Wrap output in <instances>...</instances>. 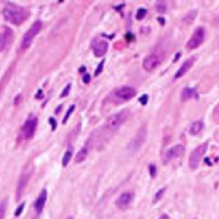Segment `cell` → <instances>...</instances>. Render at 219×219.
<instances>
[{
    "label": "cell",
    "instance_id": "18",
    "mask_svg": "<svg viewBox=\"0 0 219 219\" xmlns=\"http://www.w3.org/2000/svg\"><path fill=\"white\" fill-rule=\"evenodd\" d=\"M203 128V123L201 121H196L191 123L190 127H189V134L191 136H196L200 133Z\"/></svg>",
    "mask_w": 219,
    "mask_h": 219
},
{
    "label": "cell",
    "instance_id": "25",
    "mask_svg": "<svg viewBox=\"0 0 219 219\" xmlns=\"http://www.w3.org/2000/svg\"><path fill=\"white\" fill-rule=\"evenodd\" d=\"M71 87H72V86H71V84H69L67 87H65V88H64V89H63V91H62V93H61L60 97H62V98H63V97H65V96H67V95H69V91H71Z\"/></svg>",
    "mask_w": 219,
    "mask_h": 219
},
{
    "label": "cell",
    "instance_id": "6",
    "mask_svg": "<svg viewBox=\"0 0 219 219\" xmlns=\"http://www.w3.org/2000/svg\"><path fill=\"white\" fill-rule=\"evenodd\" d=\"M32 172H33V168L28 167L26 170L21 173V175H20V177H19V181H18L17 188H16V200H19V198L21 197L27 184H28L29 179L31 177Z\"/></svg>",
    "mask_w": 219,
    "mask_h": 219
},
{
    "label": "cell",
    "instance_id": "21",
    "mask_svg": "<svg viewBox=\"0 0 219 219\" xmlns=\"http://www.w3.org/2000/svg\"><path fill=\"white\" fill-rule=\"evenodd\" d=\"M6 206H8V201L6 199L2 200L0 202V219L4 218V215H6Z\"/></svg>",
    "mask_w": 219,
    "mask_h": 219
},
{
    "label": "cell",
    "instance_id": "1",
    "mask_svg": "<svg viewBox=\"0 0 219 219\" xmlns=\"http://www.w3.org/2000/svg\"><path fill=\"white\" fill-rule=\"evenodd\" d=\"M3 17L6 20L10 21L13 25H20L29 17V11L25 8L15 6V4H8L3 9Z\"/></svg>",
    "mask_w": 219,
    "mask_h": 219
},
{
    "label": "cell",
    "instance_id": "23",
    "mask_svg": "<svg viewBox=\"0 0 219 219\" xmlns=\"http://www.w3.org/2000/svg\"><path fill=\"white\" fill-rule=\"evenodd\" d=\"M156 9H157V11L159 13H164V12H166V9H167V4H166L165 1H158L157 4H156Z\"/></svg>",
    "mask_w": 219,
    "mask_h": 219
},
{
    "label": "cell",
    "instance_id": "26",
    "mask_svg": "<svg viewBox=\"0 0 219 219\" xmlns=\"http://www.w3.org/2000/svg\"><path fill=\"white\" fill-rule=\"evenodd\" d=\"M104 63H105V61L103 60L101 63L97 65V67H96V69H95V76H98L102 73V71H103V67H104Z\"/></svg>",
    "mask_w": 219,
    "mask_h": 219
},
{
    "label": "cell",
    "instance_id": "28",
    "mask_svg": "<svg viewBox=\"0 0 219 219\" xmlns=\"http://www.w3.org/2000/svg\"><path fill=\"white\" fill-rule=\"evenodd\" d=\"M149 170H150L151 176H152V177H155V175H156V167H155V165L151 164L150 167H149Z\"/></svg>",
    "mask_w": 219,
    "mask_h": 219
},
{
    "label": "cell",
    "instance_id": "33",
    "mask_svg": "<svg viewBox=\"0 0 219 219\" xmlns=\"http://www.w3.org/2000/svg\"><path fill=\"white\" fill-rule=\"evenodd\" d=\"M65 219H73V217H67V218H65Z\"/></svg>",
    "mask_w": 219,
    "mask_h": 219
},
{
    "label": "cell",
    "instance_id": "3",
    "mask_svg": "<svg viewBox=\"0 0 219 219\" xmlns=\"http://www.w3.org/2000/svg\"><path fill=\"white\" fill-rule=\"evenodd\" d=\"M128 111L127 110H123V111H120L118 113H115L111 117L108 118L106 122V125L105 127L107 128V130L109 132H115V130L120 128L121 125L126 121L127 118H128Z\"/></svg>",
    "mask_w": 219,
    "mask_h": 219
},
{
    "label": "cell",
    "instance_id": "2",
    "mask_svg": "<svg viewBox=\"0 0 219 219\" xmlns=\"http://www.w3.org/2000/svg\"><path fill=\"white\" fill-rule=\"evenodd\" d=\"M42 27H43V25H42V21H40V20H36V21L32 24V26L29 28L28 31L24 34L21 43H20V48L25 50V49H28L29 47L31 46L32 41L35 38V35L42 30Z\"/></svg>",
    "mask_w": 219,
    "mask_h": 219
},
{
    "label": "cell",
    "instance_id": "27",
    "mask_svg": "<svg viewBox=\"0 0 219 219\" xmlns=\"http://www.w3.org/2000/svg\"><path fill=\"white\" fill-rule=\"evenodd\" d=\"M24 208H25V203H21V204H20L19 206L17 208V210H15V216H16V217L20 216V214L23 213Z\"/></svg>",
    "mask_w": 219,
    "mask_h": 219
},
{
    "label": "cell",
    "instance_id": "14",
    "mask_svg": "<svg viewBox=\"0 0 219 219\" xmlns=\"http://www.w3.org/2000/svg\"><path fill=\"white\" fill-rule=\"evenodd\" d=\"M92 49H93V52L96 57H102L104 56L105 54L107 52L108 50V43L106 41H97L95 40L94 41V44L92 45Z\"/></svg>",
    "mask_w": 219,
    "mask_h": 219
},
{
    "label": "cell",
    "instance_id": "15",
    "mask_svg": "<svg viewBox=\"0 0 219 219\" xmlns=\"http://www.w3.org/2000/svg\"><path fill=\"white\" fill-rule=\"evenodd\" d=\"M195 61H196V58L195 57H191L189 58L188 60H186L184 62V63L182 64V67L179 69V71L175 73V75H174V78L175 79H177V78H181L182 76H184L186 73L189 71V69H191V67L193 65V63H195Z\"/></svg>",
    "mask_w": 219,
    "mask_h": 219
},
{
    "label": "cell",
    "instance_id": "11",
    "mask_svg": "<svg viewBox=\"0 0 219 219\" xmlns=\"http://www.w3.org/2000/svg\"><path fill=\"white\" fill-rule=\"evenodd\" d=\"M133 193L132 191H124L120 196L118 197V199L115 200V204L119 210H126L130 206V202L133 200Z\"/></svg>",
    "mask_w": 219,
    "mask_h": 219
},
{
    "label": "cell",
    "instance_id": "7",
    "mask_svg": "<svg viewBox=\"0 0 219 219\" xmlns=\"http://www.w3.org/2000/svg\"><path fill=\"white\" fill-rule=\"evenodd\" d=\"M14 33L12 29L9 27H3L2 30L0 31V52H4L6 48H9L11 43L13 42Z\"/></svg>",
    "mask_w": 219,
    "mask_h": 219
},
{
    "label": "cell",
    "instance_id": "22",
    "mask_svg": "<svg viewBox=\"0 0 219 219\" xmlns=\"http://www.w3.org/2000/svg\"><path fill=\"white\" fill-rule=\"evenodd\" d=\"M145 15H147V10L144 9V8H140V9L137 11V13H136V18L138 20H141V19H143Z\"/></svg>",
    "mask_w": 219,
    "mask_h": 219
},
{
    "label": "cell",
    "instance_id": "16",
    "mask_svg": "<svg viewBox=\"0 0 219 219\" xmlns=\"http://www.w3.org/2000/svg\"><path fill=\"white\" fill-rule=\"evenodd\" d=\"M46 199H47V191L45 189L41 191V193L39 195L38 199L35 200L34 202V210L38 214L42 213L44 206H45V203H46Z\"/></svg>",
    "mask_w": 219,
    "mask_h": 219
},
{
    "label": "cell",
    "instance_id": "8",
    "mask_svg": "<svg viewBox=\"0 0 219 219\" xmlns=\"http://www.w3.org/2000/svg\"><path fill=\"white\" fill-rule=\"evenodd\" d=\"M36 125H38V119L35 118V117L29 118L28 120L25 122V124L23 125V128H21V134H23L24 138L31 139L35 133Z\"/></svg>",
    "mask_w": 219,
    "mask_h": 219
},
{
    "label": "cell",
    "instance_id": "10",
    "mask_svg": "<svg viewBox=\"0 0 219 219\" xmlns=\"http://www.w3.org/2000/svg\"><path fill=\"white\" fill-rule=\"evenodd\" d=\"M147 128L145 126H143L142 128H140L137 135L135 136V138L133 139V141L130 143V150L133 152H137V151L142 147V144L145 142V139H147Z\"/></svg>",
    "mask_w": 219,
    "mask_h": 219
},
{
    "label": "cell",
    "instance_id": "5",
    "mask_svg": "<svg viewBox=\"0 0 219 219\" xmlns=\"http://www.w3.org/2000/svg\"><path fill=\"white\" fill-rule=\"evenodd\" d=\"M205 39V29L203 27H198L193 33L191 38L186 44V47L188 49H196L204 42Z\"/></svg>",
    "mask_w": 219,
    "mask_h": 219
},
{
    "label": "cell",
    "instance_id": "20",
    "mask_svg": "<svg viewBox=\"0 0 219 219\" xmlns=\"http://www.w3.org/2000/svg\"><path fill=\"white\" fill-rule=\"evenodd\" d=\"M72 156H73V150L72 149H69V150L65 152V154H64L63 158H62V166H63V167H67V165H69V160L72 158Z\"/></svg>",
    "mask_w": 219,
    "mask_h": 219
},
{
    "label": "cell",
    "instance_id": "31",
    "mask_svg": "<svg viewBox=\"0 0 219 219\" xmlns=\"http://www.w3.org/2000/svg\"><path fill=\"white\" fill-rule=\"evenodd\" d=\"M49 123L52 124V130H56V126H57V123H56V120L54 118H50L49 119Z\"/></svg>",
    "mask_w": 219,
    "mask_h": 219
},
{
    "label": "cell",
    "instance_id": "29",
    "mask_svg": "<svg viewBox=\"0 0 219 219\" xmlns=\"http://www.w3.org/2000/svg\"><path fill=\"white\" fill-rule=\"evenodd\" d=\"M164 193H165V189H159L158 193H156V196H155V201H158V200L162 199V195H164Z\"/></svg>",
    "mask_w": 219,
    "mask_h": 219
},
{
    "label": "cell",
    "instance_id": "4",
    "mask_svg": "<svg viewBox=\"0 0 219 219\" xmlns=\"http://www.w3.org/2000/svg\"><path fill=\"white\" fill-rule=\"evenodd\" d=\"M208 150V143H202L199 147H197L195 150L191 152L190 156H189V167L191 169H196L199 166L200 162H201L202 157L204 156L205 152Z\"/></svg>",
    "mask_w": 219,
    "mask_h": 219
},
{
    "label": "cell",
    "instance_id": "19",
    "mask_svg": "<svg viewBox=\"0 0 219 219\" xmlns=\"http://www.w3.org/2000/svg\"><path fill=\"white\" fill-rule=\"evenodd\" d=\"M87 156H88V149H87V147H82V149L76 154L75 162L76 164H80V162H84V159L87 158Z\"/></svg>",
    "mask_w": 219,
    "mask_h": 219
},
{
    "label": "cell",
    "instance_id": "30",
    "mask_svg": "<svg viewBox=\"0 0 219 219\" xmlns=\"http://www.w3.org/2000/svg\"><path fill=\"white\" fill-rule=\"evenodd\" d=\"M147 99H149V97H147V95H142L141 97L139 98V102L141 103L142 105H147Z\"/></svg>",
    "mask_w": 219,
    "mask_h": 219
},
{
    "label": "cell",
    "instance_id": "24",
    "mask_svg": "<svg viewBox=\"0 0 219 219\" xmlns=\"http://www.w3.org/2000/svg\"><path fill=\"white\" fill-rule=\"evenodd\" d=\"M75 110V105H72V106L69 107V110H67V112L65 113V115H64V118H63V121H62V123L63 124H65L67 123V119L71 117V115H72V112Z\"/></svg>",
    "mask_w": 219,
    "mask_h": 219
},
{
    "label": "cell",
    "instance_id": "13",
    "mask_svg": "<svg viewBox=\"0 0 219 219\" xmlns=\"http://www.w3.org/2000/svg\"><path fill=\"white\" fill-rule=\"evenodd\" d=\"M183 151H184V147H183V145H181V144H176L174 147H170L169 150H167V152L165 153V156H164L165 164H167V162H171L173 159L180 157V156L183 154Z\"/></svg>",
    "mask_w": 219,
    "mask_h": 219
},
{
    "label": "cell",
    "instance_id": "12",
    "mask_svg": "<svg viewBox=\"0 0 219 219\" xmlns=\"http://www.w3.org/2000/svg\"><path fill=\"white\" fill-rule=\"evenodd\" d=\"M115 95L118 96L119 98H121L123 101H128V99H132L133 97L136 96V90L132 87L128 86H123L120 87L115 90Z\"/></svg>",
    "mask_w": 219,
    "mask_h": 219
},
{
    "label": "cell",
    "instance_id": "9",
    "mask_svg": "<svg viewBox=\"0 0 219 219\" xmlns=\"http://www.w3.org/2000/svg\"><path fill=\"white\" fill-rule=\"evenodd\" d=\"M160 61H162V58H160L159 55H157V54H150L149 56L144 58L142 67H143V69L145 71L151 72V71H153L154 69L158 67Z\"/></svg>",
    "mask_w": 219,
    "mask_h": 219
},
{
    "label": "cell",
    "instance_id": "32",
    "mask_svg": "<svg viewBox=\"0 0 219 219\" xmlns=\"http://www.w3.org/2000/svg\"><path fill=\"white\" fill-rule=\"evenodd\" d=\"M90 79H91V76H90V74H88V73H87L86 75L84 76V84H89Z\"/></svg>",
    "mask_w": 219,
    "mask_h": 219
},
{
    "label": "cell",
    "instance_id": "17",
    "mask_svg": "<svg viewBox=\"0 0 219 219\" xmlns=\"http://www.w3.org/2000/svg\"><path fill=\"white\" fill-rule=\"evenodd\" d=\"M195 96H197V91H196V89H193V88H188V87H186V88L183 89V91H182V93H181V98L183 102L188 101V99H190V98L195 97Z\"/></svg>",
    "mask_w": 219,
    "mask_h": 219
}]
</instances>
